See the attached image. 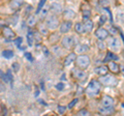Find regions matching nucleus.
Masks as SVG:
<instances>
[{"mask_svg": "<svg viewBox=\"0 0 124 116\" xmlns=\"http://www.w3.org/2000/svg\"><path fill=\"white\" fill-rule=\"evenodd\" d=\"M2 56L5 59H10V58L14 57V51H11V50H4L2 52Z\"/></svg>", "mask_w": 124, "mask_h": 116, "instance_id": "393cba45", "label": "nucleus"}, {"mask_svg": "<svg viewBox=\"0 0 124 116\" xmlns=\"http://www.w3.org/2000/svg\"><path fill=\"white\" fill-rule=\"evenodd\" d=\"M76 59H77V55H76V53H70V54H68V55L66 56V58L64 59V66L65 67H67V66H69L73 61H76Z\"/></svg>", "mask_w": 124, "mask_h": 116, "instance_id": "2eb2a0df", "label": "nucleus"}, {"mask_svg": "<svg viewBox=\"0 0 124 116\" xmlns=\"http://www.w3.org/2000/svg\"><path fill=\"white\" fill-rule=\"evenodd\" d=\"M104 9H106L107 13H108V15H110V20H111V22H113V16H112V13L110 11V9H108V7H106V8H104Z\"/></svg>", "mask_w": 124, "mask_h": 116, "instance_id": "c03bdc74", "label": "nucleus"}, {"mask_svg": "<svg viewBox=\"0 0 124 116\" xmlns=\"http://www.w3.org/2000/svg\"><path fill=\"white\" fill-rule=\"evenodd\" d=\"M98 82L104 86H116L118 84V79L113 75H106L99 77Z\"/></svg>", "mask_w": 124, "mask_h": 116, "instance_id": "7ed1b4c3", "label": "nucleus"}, {"mask_svg": "<svg viewBox=\"0 0 124 116\" xmlns=\"http://www.w3.org/2000/svg\"><path fill=\"white\" fill-rule=\"evenodd\" d=\"M60 40V35L58 32H53L52 34H50L49 36V41L51 44H56V42Z\"/></svg>", "mask_w": 124, "mask_h": 116, "instance_id": "412c9836", "label": "nucleus"}, {"mask_svg": "<svg viewBox=\"0 0 124 116\" xmlns=\"http://www.w3.org/2000/svg\"><path fill=\"white\" fill-rule=\"evenodd\" d=\"M22 42H23V38H22L21 36H19V37H17V38L15 40V45L17 46V47H19V48H21Z\"/></svg>", "mask_w": 124, "mask_h": 116, "instance_id": "cd10ccee", "label": "nucleus"}, {"mask_svg": "<svg viewBox=\"0 0 124 116\" xmlns=\"http://www.w3.org/2000/svg\"><path fill=\"white\" fill-rule=\"evenodd\" d=\"M91 61H90V58H89V56L87 55H79L77 57L76 59V64H77V67L82 69V71H84V69H86L89 67V65H90Z\"/></svg>", "mask_w": 124, "mask_h": 116, "instance_id": "20e7f679", "label": "nucleus"}, {"mask_svg": "<svg viewBox=\"0 0 124 116\" xmlns=\"http://www.w3.org/2000/svg\"><path fill=\"white\" fill-rule=\"evenodd\" d=\"M122 54H123V57H124V50H123V52H122Z\"/></svg>", "mask_w": 124, "mask_h": 116, "instance_id": "8fccbe9b", "label": "nucleus"}, {"mask_svg": "<svg viewBox=\"0 0 124 116\" xmlns=\"http://www.w3.org/2000/svg\"><path fill=\"white\" fill-rule=\"evenodd\" d=\"M62 15H63V17L66 19V21H70L71 19H73L76 17V13L72 9H69V8L64 9L62 11Z\"/></svg>", "mask_w": 124, "mask_h": 116, "instance_id": "dca6fc26", "label": "nucleus"}, {"mask_svg": "<svg viewBox=\"0 0 124 116\" xmlns=\"http://www.w3.org/2000/svg\"><path fill=\"white\" fill-rule=\"evenodd\" d=\"M119 59V57L116 55L115 53H113L112 51H108L107 52V55H106V57H104V59H103V62H112V61H115L116 60H118Z\"/></svg>", "mask_w": 124, "mask_h": 116, "instance_id": "f8f14e48", "label": "nucleus"}, {"mask_svg": "<svg viewBox=\"0 0 124 116\" xmlns=\"http://www.w3.org/2000/svg\"><path fill=\"white\" fill-rule=\"evenodd\" d=\"M108 35H110V33H108V30L106 28H103V27H98V28L95 30V36L101 41H104L106 38H108Z\"/></svg>", "mask_w": 124, "mask_h": 116, "instance_id": "0eeeda50", "label": "nucleus"}, {"mask_svg": "<svg viewBox=\"0 0 124 116\" xmlns=\"http://www.w3.org/2000/svg\"><path fill=\"white\" fill-rule=\"evenodd\" d=\"M65 111H66V107H65V106H61V105L58 106V113H59L60 115L64 114Z\"/></svg>", "mask_w": 124, "mask_h": 116, "instance_id": "c756f323", "label": "nucleus"}, {"mask_svg": "<svg viewBox=\"0 0 124 116\" xmlns=\"http://www.w3.org/2000/svg\"><path fill=\"white\" fill-rule=\"evenodd\" d=\"M11 67H13L14 71L17 73V72H19V67H20V64H19L18 62H15V63H13V65H11Z\"/></svg>", "mask_w": 124, "mask_h": 116, "instance_id": "e433bc0d", "label": "nucleus"}, {"mask_svg": "<svg viewBox=\"0 0 124 116\" xmlns=\"http://www.w3.org/2000/svg\"><path fill=\"white\" fill-rule=\"evenodd\" d=\"M10 5H11V7H19V6L22 5V2H20V1H13L10 3Z\"/></svg>", "mask_w": 124, "mask_h": 116, "instance_id": "c9c22d12", "label": "nucleus"}, {"mask_svg": "<svg viewBox=\"0 0 124 116\" xmlns=\"http://www.w3.org/2000/svg\"><path fill=\"white\" fill-rule=\"evenodd\" d=\"M108 68L110 69L112 73H114V74H118V73L120 72V66L116 62H114V61H112V62L108 63Z\"/></svg>", "mask_w": 124, "mask_h": 116, "instance_id": "6ab92c4d", "label": "nucleus"}, {"mask_svg": "<svg viewBox=\"0 0 124 116\" xmlns=\"http://www.w3.org/2000/svg\"><path fill=\"white\" fill-rule=\"evenodd\" d=\"M53 51H54V53H56V55H57V56H60L61 54H62V52H61V48H60V47H57V46H55V47L53 48Z\"/></svg>", "mask_w": 124, "mask_h": 116, "instance_id": "7c9ffc66", "label": "nucleus"}, {"mask_svg": "<svg viewBox=\"0 0 124 116\" xmlns=\"http://www.w3.org/2000/svg\"><path fill=\"white\" fill-rule=\"evenodd\" d=\"M107 22V16H104V15H102L101 17H100V20H99V24L101 25L103 24V23H106Z\"/></svg>", "mask_w": 124, "mask_h": 116, "instance_id": "ea45409f", "label": "nucleus"}, {"mask_svg": "<svg viewBox=\"0 0 124 116\" xmlns=\"http://www.w3.org/2000/svg\"><path fill=\"white\" fill-rule=\"evenodd\" d=\"M39 31L41 34H46L48 33V28L45 26V25H40L39 26Z\"/></svg>", "mask_w": 124, "mask_h": 116, "instance_id": "2f4dec72", "label": "nucleus"}, {"mask_svg": "<svg viewBox=\"0 0 124 116\" xmlns=\"http://www.w3.org/2000/svg\"><path fill=\"white\" fill-rule=\"evenodd\" d=\"M27 24H28V26H30V27L35 26V24H36V18L34 16H29L28 19H27Z\"/></svg>", "mask_w": 124, "mask_h": 116, "instance_id": "a878e982", "label": "nucleus"}, {"mask_svg": "<svg viewBox=\"0 0 124 116\" xmlns=\"http://www.w3.org/2000/svg\"><path fill=\"white\" fill-rule=\"evenodd\" d=\"M71 27H72L71 21H64L59 25V31H60V33H63V34L67 33L68 31H70Z\"/></svg>", "mask_w": 124, "mask_h": 116, "instance_id": "9d476101", "label": "nucleus"}, {"mask_svg": "<svg viewBox=\"0 0 124 116\" xmlns=\"http://www.w3.org/2000/svg\"><path fill=\"white\" fill-rule=\"evenodd\" d=\"M5 84L4 83H2V82H0V93H2V92H4L5 91Z\"/></svg>", "mask_w": 124, "mask_h": 116, "instance_id": "79ce46f5", "label": "nucleus"}, {"mask_svg": "<svg viewBox=\"0 0 124 116\" xmlns=\"http://www.w3.org/2000/svg\"><path fill=\"white\" fill-rule=\"evenodd\" d=\"M46 25L48 27L49 29H56L59 27V20H58V18L55 16V15H50V16L46 17Z\"/></svg>", "mask_w": 124, "mask_h": 116, "instance_id": "39448f33", "label": "nucleus"}, {"mask_svg": "<svg viewBox=\"0 0 124 116\" xmlns=\"http://www.w3.org/2000/svg\"><path fill=\"white\" fill-rule=\"evenodd\" d=\"M100 88H101V84L98 82V80L93 79L88 84V86L86 88V93L89 96H96L99 93Z\"/></svg>", "mask_w": 124, "mask_h": 116, "instance_id": "f257e3e1", "label": "nucleus"}, {"mask_svg": "<svg viewBox=\"0 0 124 116\" xmlns=\"http://www.w3.org/2000/svg\"><path fill=\"white\" fill-rule=\"evenodd\" d=\"M114 112V107H112V108H99V113L101 114V115H104V116H108V115H110L112 114Z\"/></svg>", "mask_w": 124, "mask_h": 116, "instance_id": "aec40b11", "label": "nucleus"}, {"mask_svg": "<svg viewBox=\"0 0 124 116\" xmlns=\"http://www.w3.org/2000/svg\"><path fill=\"white\" fill-rule=\"evenodd\" d=\"M120 71H122L124 73V66H123V65H122V66H120Z\"/></svg>", "mask_w": 124, "mask_h": 116, "instance_id": "de8ad7c7", "label": "nucleus"}, {"mask_svg": "<svg viewBox=\"0 0 124 116\" xmlns=\"http://www.w3.org/2000/svg\"><path fill=\"white\" fill-rule=\"evenodd\" d=\"M75 30H76V32H77V33H79V34H83V33H85L84 26H83V24H82L81 22L76 23V25H75Z\"/></svg>", "mask_w": 124, "mask_h": 116, "instance_id": "5701e85b", "label": "nucleus"}, {"mask_svg": "<svg viewBox=\"0 0 124 116\" xmlns=\"http://www.w3.org/2000/svg\"><path fill=\"white\" fill-rule=\"evenodd\" d=\"M76 116H90V113H89V111L86 110V109H82L80 110L78 113L76 114Z\"/></svg>", "mask_w": 124, "mask_h": 116, "instance_id": "bb28decb", "label": "nucleus"}, {"mask_svg": "<svg viewBox=\"0 0 124 116\" xmlns=\"http://www.w3.org/2000/svg\"><path fill=\"white\" fill-rule=\"evenodd\" d=\"M101 106L103 108H112L114 106V99L110 95H103L101 99Z\"/></svg>", "mask_w": 124, "mask_h": 116, "instance_id": "1a4fd4ad", "label": "nucleus"}, {"mask_svg": "<svg viewBox=\"0 0 124 116\" xmlns=\"http://www.w3.org/2000/svg\"><path fill=\"white\" fill-rule=\"evenodd\" d=\"M50 10L52 11L53 14H61L62 13V5L60 4V3L58 2H53L51 5H50Z\"/></svg>", "mask_w": 124, "mask_h": 116, "instance_id": "4468645a", "label": "nucleus"}, {"mask_svg": "<svg viewBox=\"0 0 124 116\" xmlns=\"http://www.w3.org/2000/svg\"><path fill=\"white\" fill-rule=\"evenodd\" d=\"M2 32H3V36H4L7 41H10V40H13V38H15V32L13 31V29L9 28V27H4L2 30Z\"/></svg>", "mask_w": 124, "mask_h": 116, "instance_id": "9b49d317", "label": "nucleus"}, {"mask_svg": "<svg viewBox=\"0 0 124 116\" xmlns=\"http://www.w3.org/2000/svg\"><path fill=\"white\" fill-rule=\"evenodd\" d=\"M61 44H62V47L63 48L70 50L78 45V40H77V37L73 35H65L62 37Z\"/></svg>", "mask_w": 124, "mask_h": 116, "instance_id": "f03ea898", "label": "nucleus"}, {"mask_svg": "<svg viewBox=\"0 0 124 116\" xmlns=\"http://www.w3.org/2000/svg\"><path fill=\"white\" fill-rule=\"evenodd\" d=\"M83 26H84V30H85V33L86 32H91L92 29H93V22L88 19V20H84V22L82 23Z\"/></svg>", "mask_w": 124, "mask_h": 116, "instance_id": "f3484780", "label": "nucleus"}, {"mask_svg": "<svg viewBox=\"0 0 124 116\" xmlns=\"http://www.w3.org/2000/svg\"><path fill=\"white\" fill-rule=\"evenodd\" d=\"M108 48L112 50V52H118L121 49V41L118 37H112L108 42Z\"/></svg>", "mask_w": 124, "mask_h": 116, "instance_id": "423d86ee", "label": "nucleus"}, {"mask_svg": "<svg viewBox=\"0 0 124 116\" xmlns=\"http://www.w3.org/2000/svg\"><path fill=\"white\" fill-rule=\"evenodd\" d=\"M44 53L46 54V55H48V54H49V52H48V49H46V48H44Z\"/></svg>", "mask_w": 124, "mask_h": 116, "instance_id": "49530a36", "label": "nucleus"}, {"mask_svg": "<svg viewBox=\"0 0 124 116\" xmlns=\"http://www.w3.org/2000/svg\"><path fill=\"white\" fill-rule=\"evenodd\" d=\"M78 100H79L78 99H75L73 100H71V103H69V104H68V106H67L68 109H71V108L75 107V105H76V104L78 103Z\"/></svg>", "mask_w": 124, "mask_h": 116, "instance_id": "f704fd0d", "label": "nucleus"}, {"mask_svg": "<svg viewBox=\"0 0 124 116\" xmlns=\"http://www.w3.org/2000/svg\"><path fill=\"white\" fill-rule=\"evenodd\" d=\"M64 83L63 82H60V83H58V84H56L55 85V87H56V89H58V90H62V89H64Z\"/></svg>", "mask_w": 124, "mask_h": 116, "instance_id": "72a5a7b5", "label": "nucleus"}, {"mask_svg": "<svg viewBox=\"0 0 124 116\" xmlns=\"http://www.w3.org/2000/svg\"><path fill=\"white\" fill-rule=\"evenodd\" d=\"M34 34V40H36L38 41V44L41 41V37H40V33L39 32H33Z\"/></svg>", "mask_w": 124, "mask_h": 116, "instance_id": "473e14b6", "label": "nucleus"}, {"mask_svg": "<svg viewBox=\"0 0 124 116\" xmlns=\"http://www.w3.org/2000/svg\"><path fill=\"white\" fill-rule=\"evenodd\" d=\"M94 72H95L97 75H99L100 77H101V76H106V75L108 74V68L107 65H100V66L96 67V68L94 69Z\"/></svg>", "mask_w": 124, "mask_h": 116, "instance_id": "a211bd4d", "label": "nucleus"}, {"mask_svg": "<svg viewBox=\"0 0 124 116\" xmlns=\"http://www.w3.org/2000/svg\"><path fill=\"white\" fill-rule=\"evenodd\" d=\"M82 14H83V19L84 20H88V19H90L91 10H90V8H89V6H87V8H83L82 9Z\"/></svg>", "mask_w": 124, "mask_h": 116, "instance_id": "b1692460", "label": "nucleus"}, {"mask_svg": "<svg viewBox=\"0 0 124 116\" xmlns=\"http://www.w3.org/2000/svg\"><path fill=\"white\" fill-rule=\"evenodd\" d=\"M1 116H6V108L3 107V114Z\"/></svg>", "mask_w": 124, "mask_h": 116, "instance_id": "a18cd8bd", "label": "nucleus"}, {"mask_svg": "<svg viewBox=\"0 0 124 116\" xmlns=\"http://www.w3.org/2000/svg\"><path fill=\"white\" fill-rule=\"evenodd\" d=\"M27 41H28V46L32 47L34 44V34L32 30H29L28 33H27Z\"/></svg>", "mask_w": 124, "mask_h": 116, "instance_id": "4be33fe9", "label": "nucleus"}, {"mask_svg": "<svg viewBox=\"0 0 124 116\" xmlns=\"http://www.w3.org/2000/svg\"><path fill=\"white\" fill-rule=\"evenodd\" d=\"M97 45H98V47H99V49H100V50H104V49H106V45L103 44V41H99L97 42Z\"/></svg>", "mask_w": 124, "mask_h": 116, "instance_id": "a19ab883", "label": "nucleus"}, {"mask_svg": "<svg viewBox=\"0 0 124 116\" xmlns=\"http://www.w3.org/2000/svg\"><path fill=\"white\" fill-rule=\"evenodd\" d=\"M45 4H46V0H41V1H40L39 3H38V6H37V9H36V15L40 13V10H41V7L44 6Z\"/></svg>", "mask_w": 124, "mask_h": 116, "instance_id": "c85d7f7f", "label": "nucleus"}, {"mask_svg": "<svg viewBox=\"0 0 124 116\" xmlns=\"http://www.w3.org/2000/svg\"><path fill=\"white\" fill-rule=\"evenodd\" d=\"M71 74H72V77L75 78L76 80L78 81H84L85 79L87 78V74L85 73L84 71H82V69L80 68H73L71 71Z\"/></svg>", "mask_w": 124, "mask_h": 116, "instance_id": "6e6552de", "label": "nucleus"}, {"mask_svg": "<svg viewBox=\"0 0 124 116\" xmlns=\"http://www.w3.org/2000/svg\"><path fill=\"white\" fill-rule=\"evenodd\" d=\"M39 14H40V17H41V18H45V17L46 16V15H48V9H46V8L41 9Z\"/></svg>", "mask_w": 124, "mask_h": 116, "instance_id": "58836bf2", "label": "nucleus"}, {"mask_svg": "<svg viewBox=\"0 0 124 116\" xmlns=\"http://www.w3.org/2000/svg\"><path fill=\"white\" fill-rule=\"evenodd\" d=\"M120 34H121V37L123 38V41H124V35H123V34H122V33H120Z\"/></svg>", "mask_w": 124, "mask_h": 116, "instance_id": "09e8293b", "label": "nucleus"}, {"mask_svg": "<svg viewBox=\"0 0 124 116\" xmlns=\"http://www.w3.org/2000/svg\"><path fill=\"white\" fill-rule=\"evenodd\" d=\"M6 76H7V79H8L9 83H13V80H14V78H13V76H11V71H7V74H6Z\"/></svg>", "mask_w": 124, "mask_h": 116, "instance_id": "4c0bfd02", "label": "nucleus"}, {"mask_svg": "<svg viewBox=\"0 0 124 116\" xmlns=\"http://www.w3.org/2000/svg\"><path fill=\"white\" fill-rule=\"evenodd\" d=\"M76 52L81 54V55H84V53H86L87 51H89L90 50V48H89L88 45H85V44H78L76 46Z\"/></svg>", "mask_w": 124, "mask_h": 116, "instance_id": "ddd939ff", "label": "nucleus"}, {"mask_svg": "<svg viewBox=\"0 0 124 116\" xmlns=\"http://www.w3.org/2000/svg\"><path fill=\"white\" fill-rule=\"evenodd\" d=\"M25 57H26L28 60H30V61H33V57H32V55H31V53L26 52V53H25Z\"/></svg>", "mask_w": 124, "mask_h": 116, "instance_id": "37998d69", "label": "nucleus"}]
</instances>
